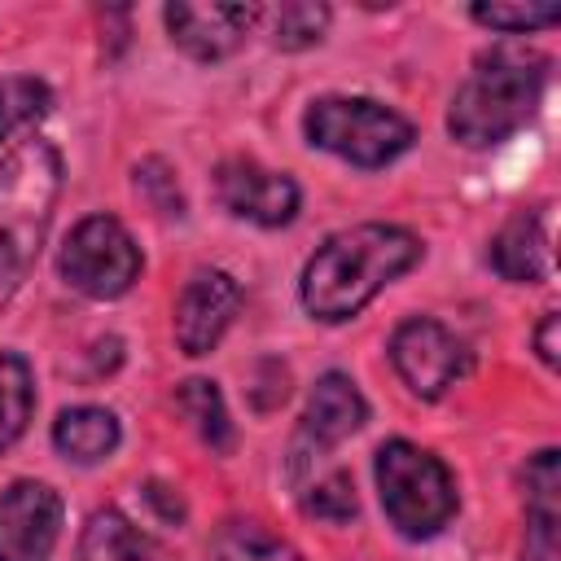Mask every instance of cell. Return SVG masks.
<instances>
[{
  "label": "cell",
  "mask_w": 561,
  "mask_h": 561,
  "mask_svg": "<svg viewBox=\"0 0 561 561\" xmlns=\"http://www.w3.org/2000/svg\"><path fill=\"white\" fill-rule=\"evenodd\" d=\"M557 324H561V316L557 311H543V320L535 329V351H539V359L548 368H557Z\"/></svg>",
  "instance_id": "cell-24"
},
{
  "label": "cell",
  "mask_w": 561,
  "mask_h": 561,
  "mask_svg": "<svg viewBox=\"0 0 561 561\" xmlns=\"http://www.w3.org/2000/svg\"><path fill=\"white\" fill-rule=\"evenodd\" d=\"M324 26H329V4L289 0V4L272 9V44L285 48V53H298V48L320 44Z\"/></svg>",
  "instance_id": "cell-22"
},
{
  "label": "cell",
  "mask_w": 561,
  "mask_h": 561,
  "mask_svg": "<svg viewBox=\"0 0 561 561\" xmlns=\"http://www.w3.org/2000/svg\"><path fill=\"white\" fill-rule=\"evenodd\" d=\"M61 193V153L48 140H22L0 162V298L31 272Z\"/></svg>",
  "instance_id": "cell-3"
},
{
  "label": "cell",
  "mask_w": 561,
  "mask_h": 561,
  "mask_svg": "<svg viewBox=\"0 0 561 561\" xmlns=\"http://www.w3.org/2000/svg\"><path fill=\"white\" fill-rule=\"evenodd\" d=\"M491 263L504 280L535 285L552 267V237H548V206L517 210L491 241Z\"/></svg>",
  "instance_id": "cell-14"
},
{
  "label": "cell",
  "mask_w": 561,
  "mask_h": 561,
  "mask_svg": "<svg viewBox=\"0 0 561 561\" xmlns=\"http://www.w3.org/2000/svg\"><path fill=\"white\" fill-rule=\"evenodd\" d=\"M373 473H377V491H381L386 517L408 539H430L451 522L456 482H451L447 465L434 451H425V447H416L408 438H390V443L377 447Z\"/></svg>",
  "instance_id": "cell-4"
},
{
  "label": "cell",
  "mask_w": 561,
  "mask_h": 561,
  "mask_svg": "<svg viewBox=\"0 0 561 561\" xmlns=\"http://www.w3.org/2000/svg\"><path fill=\"white\" fill-rule=\"evenodd\" d=\"M123 430H118V416L110 408H92V403H79V408H66L57 421H53V447L66 456V460H79V465H92V460H105L114 447H118Z\"/></svg>",
  "instance_id": "cell-15"
},
{
  "label": "cell",
  "mask_w": 561,
  "mask_h": 561,
  "mask_svg": "<svg viewBox=\"0 0 561 561\" xmlns=\"http://www.w3.org/2000/svg\"><path fill=\"white\" fill-rule=\"evenodd\" d=\"M140 245L131 241V232L114 219V215H88L75 224V232L66 237L61 254H57V272L61 280L96 302H110L118 294H127L140 276Z\"/></svg>",
  "instance_id": "cell-6"
},
{
  "label": "cell",
  "mask_w": 561,
  "mask_h": 561,
  "mask_svg": "<svg viewBox=\"0 0 561 561\" xmlns=\"http://www.w3.org/2000/svg\"><path fill=\"white\" fill-rule=\"evenodd\" d=\"M289 473H307V469H289ZM311 473H316V469H311ZM298 495H302V508H307L311 517L333 522V526H342V522H351V517L359 513L355 482H351V473H346L342 465H333V469H324V473H316V478H298Z\"/></svg>",
  "instance_id": "cell-20"
},
{
  "label": "cell",
  "mask_w": 561,
  "mask_h": 561,
  "mask_svg": "<svg viewBox=\"0 0 561 561\" xmlns=\"http://www.w3.org/2000/svg\"><path fill=\"white\" fill-rule=\"evenodd\" d=\"M48 105H53L48 83H39V79H31V75L0 79V145H4L18 127H26V123L44 118V114H48Z\"/></svg>",
  "instance_id": "cell-21"
},
{
  "label": "cell",
  "mask_w": 561,
  "mask_h": 561,
  "mask_svg": "<svg viewBox=\"0 0 561 561\" xmlns=\"http://www.w3.org/2000/svg\"><path fill=\"white\" fill-rule=\"evenodd\" d=\"M241 311V285L219 267H197L175 298V342L184 355H206L219 346Z\"/></svg>",
  "instance_id": "cell-10"
},
{
  "label": "cell",
  "mask_w": 561,
  "mask_h": 561,
  "mask_svg": "<svg viewBox=\"0 0 561 561\" xmlns=\"http://www.w3.org/2000/svg\"><path fill=\"white\" fill-rule=\"evenodd\" d=\"M61 535V495L22 478L0 491V561H48Z\"/></svg>",
  "instance_id": "cell-8"
},
{
  "label": "cell",
  "mask_w": 561,
  "mask_h": 561,
  "mask_svg": "<svg viewBox=\"0 0 561 561\" xmlns=\"http://www.w3.org/2000/svg\"><path fill=\"white\" fill-rule=\"evenodd\" d=\"M469 18L491 26V31H504V35H526V31L552 26L561 18V4L557 0H543V4H473Z\"/></svg>",
  "instance_id": "cell-23"
},
{
  "label": "cell",
  "mask_w": 561,
  "mask_h": 561,
  "mask_svg": "<svg viewBox=\"0 0 561 561\" xmlns=\"http://www.w3.org/2000/svg\"><path fill=\"white\" fill-rule=\"evenodd\" d=\"M79 561H149V543L123 513L101 508L83 526Z\"/></svg>",
  "instance_id": "cell-17"
},
{
  "label": "cell",
  "mask_w": 561,
  "mask_h": 561,
  "mask_svg": "<svg viewBox=\"0 0 561 561\" xmlns=\"http://www.w3.org/2000/svg\"><path fill=\"white\" fill-rule=\"evenodd\" d=\"M416 259L421 241L399 224H355L333 232L302 267V307L324 324H342L359 316Z\"/></svg>",
  "instance_id": "cell-1"
},
{
  "label": "cell",
  "mask_w": 561,
  "mask_h": 561,
  "mask_svg": "<svg viewBox=\"0 0 561 561\" xmlns=\"http://www.w3.org/2000/svg\"><path fill=\"white\" fill-rule=\"evenodd\" d=\"M364 421H368V403H364L359 386L346 373H324L307 394V412H302V430H298L294 451L324 456L329 447H337L342 438L364 430Z\"/></svg>",
  "instance_id": "cell-12"
},
{
  "label": "cell",
  "mask_w": 561,
  "mask_h": 561,
  "mask_svg": "<svg viewBox=\"0 0 561 561\" xmlns=\"http://www.w3.org/2000/svg\"><path fill=\"white\" fill-rule=\"evenodd\" d=\"M175 403H180V412L193 421V430L202 434V443H206L210 451H232L237 430H232V421H228V408H224V394H219L215 381H206V377L180 381Z\"/></svg>",
  "instance_id": "cell-18"
},
{
  "label": "cell",
  "mask_w": 561,
  "mask_h": 561,
  "mask_svg": "<svg viewBox=\"0 0 561 561\" xmlns=\"http://www.w3.org/2000/svg\"><path fill=\"white\" fill-rule=\"evenodd\" d=\"M31 408H35L31 364L13 351H0V451H9L26 434Z\"/></svg>",
  "instance_id": "cell-19"
},
{
  "label": "cell",
  "mask_w": 561,
  "mask_h": 561,
  "mask_svg": "<svg viewBox=\"0 0 561 561\" xmlns=\"http://www.w3.org/2000/svg\"><path fill=\"white\" fill-rule=\"evenodd\" d=\"M522 561H561V460L543 447L526 465V548Z\"/></svg>",
  "instance_id": "cell-13"
},
{
  "label": "cell",
  "mask_w": 561,
  "mask_h": 561,
  "mask_svg": "<svg viewBox=\"0 0 561 561\" xmlns=\"http://www.w3.org/2000/svg\"><path fill=\"white\" fill-rule=\"evenodd\" d=\"M206 561H302V552L272 535L263 522H245V517H232L215 530L210 548H206Z\"/></svg>",
  "instance_id": "cell-16"
},
{
  "label": "cell",
  "mask_w": 561,
  "mask_h": 561,
  "mask_svg": "<svg viewBox=\"0 0 561 561\" xmlns=\"http://www.w3.org/2000/svg\"><path fill=\"white\" fill-rule=\"evenodd\" d=\"M390 364L416 399H438L469 368V351L447 324L430 316H412L390 337Z\"/></svg>",
  "instance_id": "cell-7"
},
{
  "label": "cell",
  "mask_w": 561,
  "mask_h": 561,
  "mask_svg": "<svg viewBox=\"0 0 561 561\" xmlns=\"http://www.w3.org/2000/svg\"><path fill=\"white\" fill-rule=\"evenodd\" d=\"M215 193L228 215L259 228H285L298 215V184L285 171H267L254 158H228L215 171Z\"/></svg>",
  "instance_id": "cell-9"
},
{
  "label": "cell",
  "mask_w": 561,
  "mask_h": 561,
  "mask_svg": "<svg viewBox=\"0 0 561 561\" xmlns=\"http://www.w3.org/2000/svg\"><path fill=\"white\" fill-rule=\"evenodd\" d=\"M543 83H548L543 53L526 44H495L491 53L478 57L473 75L456 88L447 110V131L469 149L500 145L535 118Z\"/></svg>",
  "instance_id": "cell-2"
},
{
  "label": "cell",
  "mask_w": 561,
  "mask_h": 561,
  "mask_svg": "<svg viewBox=\"0 0 561 561\" xmlns=\"http://www.w3.org/2000/svg\"><path fill=\"white\" fill-rule=\"evenodd\" d=\"M259 18H263L259 4H193V0H175V4L162 9L171 44L184 48L193 61H219V57L237 53Z\"/></svg>",
  "instance_id": "cell-11"
},
{
  "label": "cell",
  "mask_w": 561,
  "mask_h": 561,
  "mask_svg": "<svg viewBox=\"0 0 561 561\" xmlns=\"http://www.w3.org/2000/svg\"><path fill=\"white\" fill-rule=\"evenodd\" d=\"M302 131L316 149L337 153L342 162L364 171L394 162L416 140L412 123L373 96H320L307 105Z\"/></svg>",
  "instance_id": "cell-5"
}]
</instances>
